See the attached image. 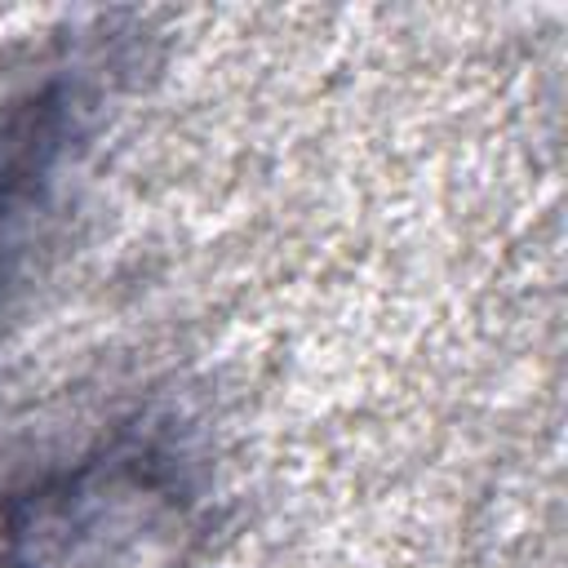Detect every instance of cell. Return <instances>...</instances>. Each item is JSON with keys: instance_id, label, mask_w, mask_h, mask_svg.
<instances>
[{"instance_id": "7a4b0ae2", "label": "cell", "mask_w": 568, "mask_h": 568, "mask_svg": "<svg viewBox=\"0 0 568 568\" xmlns=\"http://www.w3.org/2000/svg\"><path fill=\"white\" fill-rule=\"evenodd\" d=\"M58 120H62V102H36V111L22 115L18 138L0 155V248L9 244V222L22 213L36 178L44 173V155L58 142Z\"/></svg>"}, {"instance_id": "6da1fadb", "label": "cell", "mask_w": 568, "mask_h": 568, "mask_svg": "<svg viewBox=\"0 0 568 568\" xmlns=\"http://www.w3.org/2000/svg\"><path fill=\"white\" fill-rule=\"evenodd\" d=\"M200 501L173 453L111 444L4 510L0 568H186Z\"/></svg>"}]
</instances>
